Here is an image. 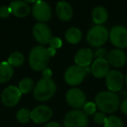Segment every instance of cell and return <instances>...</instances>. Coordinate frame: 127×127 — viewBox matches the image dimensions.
<instances>
[{"mask_svg":"<svg viewBox=\"0 0 127 127\" xmlns=\"http://www.w3.org/2000/svg\"><path fill=\"white\" fill-rule=\"evenodd\" d=\"M92 17L95 24H97V25H100L107 21L108 12L105 8L103 6H97L92 11Z\"/></svg>","mask_w":127,"mask_h":127,"instance_id":"d6986e66","label":"cell"},{"mask_svg":"<svg viewBox=\"0 0 127 127\" xmlns=\"http://www.w3.org/2000/svg\"><path fill=\"white\" fill-rule=\"evenodd\" d=\"M32 15L37 21H40V23L48 21L51 18V7L44 1H36L32 6Z\"/></svg>","mask_w":127,"mask_h":127,"instance_id":"9c48e42d","label":"cell"},{"mask_svg":"<svg viewBox=\"0 0 127 127\" xmlns=\"http://www.w3.org/2000/svg\"><path fill=\"white\" fill-rule=\"evenodd\" d=\"M125 83H126V85H127V74H126V77H125Z\"/></svg>","mask_w":127,"mask_h":127,"instance_id":"e575fe53","label":"cell"},{"mask_svg":"<svg viewBox=\"0 0 127 127\" xmlns=\"http://www.w3.org/2000/svg\"><path fill=\"white\" fill-rule=\"evenodd\" d=\"M56 13L58 18L62 21H69L73 15L71 4L65 1H60L58 3L56 7Z\"/></svg>","mask_w":127,"mask_h":127,"instance_id":"e0dca14e","label":"cell"},{"mask_svg":"<svg viewBox=\"0 0 127 127\" xmlns=\"http://www.w3.org/2000/svg\"><path fill=\"white\" fill-rule=\"evenodd\" d=\"M120 109L123 111V113L127 115V98L124 99L123 102L120 104Z\"/></svg>","mask_w":127,"mask_h":127,"instance_id":"1f68e13d","label":"cell"},{"mask_svg":"<svg viewBox=\"0 0 127 127\" xmlns=\"http://www.w3.org/2000/svg\"><path fill=\"white\" fill-rule=\"evenodd\" d=\"M109 37V32L105 27L102 25H95L89 30L86 36L88 44L92 47H99L104 44Z\"/></svg>","mask_w":127,"mask_h":127,"instance_id":"277c9868","label":"cell"},{"mask_svg":"<svg viewBox=\"0 0 127 127\" xmlns=\"http://www.w3.org/2000/svg\"><path fill=\"white\" fill-rule=\"evenodd\" d=\"M9 7L11 9V14L18 18H25L28 16L31 11L30 6L24 1H13L11 3Z\"/></svg>","mask_w":127,"mask_h":127,"instance_id":"ac0fdd59","label":"cell"},{"mask_svg":"<svg viewBox=\"0 0 127 127\" xmlns=\"http://www.w3.org/2000/svg\"><path fill=\"white\" fill-rule=\"evenodd\" d=\"M104 127H124V124L118 117L111 116L106 119Z\"/></svg>","mask_w":127,"mask_h":127,"instance_id":"d4e9b609","label":"cell"},{"mask_svg":"<svg viewBox=\"0 0 127 127\" xmlns=\"http://www.w3.org/2000/svg\"><path fill=\"white\" fill-rule=\"evenodd\" d=\"M44 127H63L60 124L57 123V122H50Z\"/></svg>","mask_w":127,"mask_h":127,"instance_id":"d6a6232c","label":"cell"},{"mask_svg":"<svg viewBox=\"0 0 127 127\" xmlns=\"http://www.w3.org/2000/svg\"><path fill=\"white\" fill-rule=\"evenodd\" d=\"M16 117L18 122L22 124H26L31 120V111L25 108H22L18 110Z\"/></svg>","mask_w":127,"mask_h":127,"instance_id":"cb8c5ba5","label":"cell"},{"mask_svg":"<svg viewBox=\"0 0 127 127\" xmlns=\"http://www.w3.org/2000/svg\"><path fill=\"white\" fill-rule=\"evenodd\" d=\"M49 44H50V47L57 50L62 46V40L59 38V37H52L51 38V40H50Z\"/></svg>","mask_w":127,"mask_h":127,"instance_id":"83f0119b","label":"cell"},{"mask_svg":"<svg viewBox=\"0 0 127 127\" xmlns=\"http://www.w3.org/2000/svg\"><path fill=\"white\" fill-rule=\"evenodd\" d=\"M93 119H94V121H95V123L97 124V125H103V124L104 125L107 118H106V116H105V113L102 112V111H98V112L95 113Z\"/></svg>","mask_w":127,"mask_h":127,"instance_id":"4316f807","label":"cell"},{"mask_svg":"<svg viewBox=\"0 0 127 127\" xmlns=\"http://www.w3.org/2000/svg\"><path fill=\"white\" fill-rule=\"evenodd\" d=\"M24 62H25V56L23 55V53L19 52V51H15V52L11 53L8 58V63L11 66H15V67L21 66Z\"/></svg>","mask_w":127,"mask_h":127,"instance_id":"7402d4cb","label":"cell"},{"mask_svg":"<svg viewBox=\"0 0 127 127\" xmlns=\"http://www.w3.org/2000/svg\"><path fill=\"white\" fill-rule=\"evenodd\" d=\"M50 59L47 49L44 46H35L32 49L29 55V64L34 71H43L45 69Z\"/></svg>","mask_w":127,"mask_h":127,"instance_id":"7a4b0ae2","label":"cell"},{"mask_svg":"<svg viewBox=\"0 0 127 127\" xmlns=\"http://www.w3.org/2000/svg\"><path fill=\"white\" fill-rule=\"evenodd\" d=\"M106 60L113 67H121L126 63V54L120 49H114L107 53Z\"/></svg>","mask_w":127,"mask_h":127,"instance_id":"5bb4252c","label":"cell"},{"mask_svg":"<svg viewBox=\"0 0 127 127\" xmlns=\"http://www.w3.org/2000/svg\"><path fill=\"white\" fill-rule=\"evenodd\" d=\"M52 111L47 105H39L31 111V119L36 124H44L50 120Z\"/></svg>","mask_w":127,"mask_h":127,"instance_id":"4fadbf2b","label":"cell"},{"mask_svg":"<svg viewBox=\"0 0 127 127\" xmlns=\"http://www.w3.org/2000/svg\"><path fill=\"white\" fill-rule=\"evenodd\" d=\"M94 57L96 58V59H102V58H105V57L107 56L105 49L104 48H99L95 51V53H93Z\"/></svg>","mask_w":127,"mask_h":127,"instance_id":"f1b7e54d","label":"cell"},{"mask_svg":"<svg viewBox=\"0 0 127 127\" xmlns=\"http://www.w3.org/2000/svg\"><path fill=\"white\" fill-rule=\"evenodd\" d=\"M96 109H97V105L96 104L92 102H87L84 105V112L86 115H92L95 113Z\"/></svg>","mask_w":127,"mask_h":127,"instance_id":"484cf974","label":"cell"},{"mask_svg":"<svg viewBox=\"0 0 127 127\" xmlns=\"http://www.w3.org/2000/svg\"><path fill=\"white\" fill-rule=\"evenodd\" d=\"M57 91V85L52 79L42 78L33 89L34 98L37 101H47L54 96Z\"/></svg>","mask_w":127,"mask_h":127,"instance_id":"3957f363","label":"cell"},{"mask_svg":"<svg viewBox=\"0 0 127 127\" xmlns=\"http://www.w3.org/2000/svg\"><path fill=\"white\" fill-rule=\"evenodd\" d=\"M91 71L95 78H102L104 77H106V75L110 71V64L105 58L96 59L92 63Z\"/></svg>","mask_w":127,"mask_h":127,"instance_id":"2e32d148","label":"cell"},{"mask_svg":"<svg viewBox=\"0 0 127 127\" xmlns=\"http://www.w3.org/2000/svg\"><path fill=\"white\" fill-rule=\"evenodd\" d=\"M51 76H52V72L50 68H45L43 70V78H46V79H51Z\"/></svg>","mask_w":127,"mask_h":127,"instance_id":"4dcf8cb0","label":"cell"},{"mask_svg":"<svg viewBox=\"0 0 127 127\" xmlns=\"http://www.w3.org/2000/svg\"><path fill=\"white\" fill-rule=\"evenodd\" d=\"M109 37L111 44L118 48L127 47V28L122 25L112 27L109 33Z\"/></svg>","mask_w":127,"mask_h":127,"instance_id":"52a82bcc","label":"cell"},{"mask_svg":"<svg viewBox=\"0 0 127 127\" xmlns=\"http://www.w3.org/2000/svg\"><path fill=\"white\" fill-rule=\"evenodd\" d=\"M125 78L120 71L111 70L108 72L105 77V83L107 88L111 92H119L123 88Z\"/></svg>","mask_w":127,"mask_h":127,"instance_id":"30bf717a","label":"cell"},{"mask_svg":"<svg viewBox=\"0 0 127 127\" xmlns=\"http://www.w3.org/2000/svg\"><path fill=\"white\" fill-rule=\"evenodd\" d=\"M11 14V11L10 7L7 6H2L0 7V18H6Z\"/></svg>","mask_w":127,"mask_h":127,"instance_id":"f546056e","label":"cell"},{"mask_svg":"<svg viewBox=\"0 0 127 127\" xmlns=\"http://www.w3.org/2000/svg\"><path fill=\"white\" fill-rule=\"evenodd\" d=\"M88 118L84 111L74 110L66 113L64 118V127H87Z\"/></svg>","mask_w":127,"mask_h":127,"instance_id":"5b68a950","label":"cell"},{"mask_svg":"<svg viewBox=\"0 0 127 127\" xmlns=\"http://www.w3.org/2000/svg\"><path fill=\"white\" fill-rule=\"evenodd\" d=\"M95 104L104 113L115 112L120 105L118 96L115 92H111L110 91L99 92L95 97Z\"/></svg>","mask_w":127,"mask_h":127,"instance_id":"6da1fadb","label":"cell"},{"mask_svg":"<svg viewBox=\"0 0 127 127\" xmlns=\"http://www.w3.org/2000/svg\"><path fill=\"white\" fill-rule=\"evenodd\" d=\"M21 92H20L18 87L8 86L3 91L1 94V101L3 104L7 107H13L17 105L21 98Z\"/></svg>","mask_w":127,"mask_h":127,"instance_id":"ba28073f","label":"cell"},{"mask_svg":"<svg viewBox=\"0 0 127 127\" xmlns=\"http://www.w3.org/2000/svg\"><path fill=\"white\" fill-rule=\"evenodd\" d=\"M65 39L68 43L72 44H78L82 38V32L79 29L76 28V27H71V28L68 29L65 32L64 34Z\"/></svg>","mask_w":127,"mask_h":127,"instance_id":"44dd1931","label":"cell"},{"mask_svg":"<svg viewBox=\"0 0 127 127\" xmlns=\"http://www.w3.org/2000/svg\"><path fill=\"white\" fill-rule=\"evenodd\" d=\"M85 68H82L78 65H71L64 72V80L69 85H78L84 81L85 78Z\"/></svg>","mask_w":127,"mask_h":127,"instance_id":"8992f818","label":"cell"},{"mask_svg":"<svg viewBox=\"0 0 127 127\" xmlns=\"http://www.w3.org/2000/svg\"><path fill=\"white\" fill-rule=\"evenodd\" d=\"M66 101L68 104L75 109H79L81 107H84V105L86 103V97L83 91L78 88L70 89L66 92Z\"/></svg>","mask_w":127,"mask_h":127,"instance_id":"8fae6325","label":"cell"},{"mask_svg":"<svg viewBox=\"0 0 127 127\" xmlns=\"http://www.w3.org/2000/svg\"><path fill=\"white\" fill-rule=\"evenodd\" d=\"M13 68L8 62L0 63V83H6L13 76Z\"/></svg>","mask_w":127,"mask_h":127,"instance_id":"ffe728a7","label":"cell"},{"mask_svg":"<svg viewBox=\"0 0 127 127\" xmlns=\"http://www.w3.org/2000/svg\"><path fill=\"white\" fill-rule=\"evenodd\" d=\"M18 89L23 94L29 93L34 89V81L31 78H25L18 84Z\"/></svg>","mask_w":127,"mask_h":127,"instance_id":"603a6c76","label":"cell"},{"mask_svg":"<svg viewBox=\"0 0 127 127\" xmlns=\"http://www.w3.org/2000/svg\"><path fill=\"white\" fill-rule=\"evenodd\" d=\"M34 38L41 44H49L51 37V32L48 25L44 23H37L33 27L32 30Z\"/></svg>","mask_w":127,"mask_h":127,"instance_id":"7c38bea8","label":"cell"},{"mask_svg":"<svg viewBox=\"0 0 127 127\" xmlns=\"http://www.w3.org/2000/svg\"><path fill=\"white\" fill-rule=\"evenodd\" d=\"M47 52H48V54H49L50 57H54L55 54H56V52H57V51L55 49H53V48L49 47L47 49Z\"/></svg>","mask_w":127,"mask_h":127,"instance_id":"836d02e7","label":"cell"},{"mask_svg":"<svg viewBox=\"0 0 127 127\" xmlns=\"http://www.w3.org/2000/svg\"><path fill=\"white\" fill-rule=\"evenodd\" d=\"M93 58L94 55L92 50L89 48H83V49H80L79 51H78L74 58V60L77 65L82 68H85L90 65Z\"/></svg>","mask_w":127,"mask_h":127,"instance_id":"9a60e30c","label":"cell"}]
</instances>
